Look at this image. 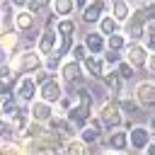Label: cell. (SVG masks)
I'll return each instance as SVG.
<instances>
[{"instance_id":"1","label":"cell","mask_w":155,"mask_h":155,"mask_svg":"<svg viewBox=\"0 0 155 155\" xmlns=\"http://www.w3.org/2000/svg\"><path fill=\"white\" fill-rule=\"evenodd\" d=\"M7 63L17 78L19 75H34L36 70L44 68V56L36 48H24V51H17L12 58H7Z\"/></svg>"},{"instance_id":"2","label":"cell","mask_w":155,"mask_h":155,"mask_svg":"<svg viewBox=\"0 0 155 155\" xmlns=\"http://www.w3.org/2000/svg\"><path fill=\"white\" fill-rule=\"evenodd\" d=\"M94 107H97V104H94ZM97 116H99V124H102L104 128H116V126H121V121L126 119L124 111H121V107H119V102H116V97H109V99L99 102Z\"/></svg>"},{"instance_id":"3","label":"cell","mask_w":155,"mask_h":155,"mask_svg":"<svg viewBox=\"0 0 155 155\" xmlns=\"http://www.w3.org/2000/svg\"><path fill=\"white\" fill-rule=\"evenodd\" d=\"M63 94H65V85H63L56 75H48L46 80H41V82L36 85V97L44 99V102H48V104H56Z\"/></svg>"},{"instance_id":"4","label":"cell","mask_w":155,"mask_h":155,"mask_svg":"<svg viewBox=\"0 0 155 155\" xmlns=\"http://www.w3.org/2000/svg\"><path fill=\"white\" fill-rule=\"evenodd\" d=\"M61 78V82L63 85H70V87H78V85H82V80H85V73H82V65H80V61H75V58H68V61H61V65H58V70H56Z\"/></svg>"},{"instance_id":"5","label":"cell","mask_w":155,"mask_h":155,"mask_svg":"<svg viewBox=\"0 0 155 155\" xmlns=\"http://www.w3.org/2000/svg\"><path fill=\"white\" fill-rule=\"evenodd\" d=\"M133 99L138 102V107L140 109H145V111H150V109H155V82L150 80V78H143V80H138L136 85H133Z\"/></svg>"},{"instance_id":"6","label":"cell","mask_w":155,"mask_h":155,"mask_svg":"<svg viewBox=\"0 0 155 155\" xmlns=\"http://www.w3.org/2000/svg\"><path fill=\"white\" fill-rule=\"evenodd\" d=\"M126 136H128V150H133V153H143V148L148 145V140L155 138V133L148 126H143V124H133L126 131Z\"/></svg>"},{"instance_id":"7","label":"cell","mask_w":155,"mask_h":155,"mask_svg":"<svg viewBox=\"0 0 155 155\" xmlns=\"http://www.w3.org/2000/svg\"><path fill=\"white\" fill-rule=\"evenodd\" d=\"M56 46H58V34H56L53 17H51V19L44 22V31H41L39 39H36V51H39L41 56H48V53L56 51Z\"/></svg>"},{"instance_id":"8","label":"cell","mask_w":155,"mask_h":155,"mask_svg":"<svg viewBox=\"0 0 155 155\" xmlns=\"http://www.w3.org/2000/svg\"><path fill=\"white\" fill-rule=\"evenodd\" d=\"M124 61L126 63H131L136 70H143V65H145V61H148V48L140 44V41H128L126 46H124Z\"/></svg>"},{"instance_id":"9","label":"cell","mask_w":155,"mask_h":155,"mask_svg":"<svg viewBox=\"0 0 155 155\" xmlns=\"http://www.w3.org/2000/svg\"><path fill=\"white\" fill-rule=\"evenodd\" d=\"M12 94L19 99V104H29L31 99H36V82H34V78L31 75H19L17 78V82H15V90H12Z\"/></svg>"},{"instance_id":"10","label":"cell","mask_w":155,"mask_h":155,"mask_svg":"<svg viewBox=\"0 0 155 155\" xmlns=\"http://www.w3.org/2000/svg\"><path fill=\"white\" fill-rule=\"evenodd\" d=\"M27 114H29V121H39V124H48V121L56 116L53 104H48V102H44V99H39V97L27 104Z\"/></svg>"},{"instance_id":"11","label":"cell","mask_w":155,"mask_h":155,"mask_svg":"<svg viewBox=\"0 0 155 155\" xmlns=\"http://www.w3.org/2000/svg\"><path fill=\"white\" fill-rule=\"evenodd\" d=\"M102 140H104V148L109 153H128V136L121 126L109 128V133L102 136Z\"/></svg>"},{"instance_id":"12","label":"cell","mask_w":155,"mask_h":155,"mask_svg":"<svg viewBox=\"0 0 155 155\" xmlns=\"http://www.w3.org/2000/svg\"><path fill=\"white\" fill-rule=\"evenodd\" d=\"M104 12H107V2H104V0H87V2L80 7V22L87 24V27H92V24H97V19H99Z\"/></svg>"},{"instance_id":"13","label":"cell","mask_w":155,"mask_h":155,"mask_svg":"<svg viewBox=\"0 0 155 155\" xmlns=\"http://www.w3.org/2000/svg\"><path fill=\"white\" fill-rule=\"evenodd\" d=\"M80 65H82V73H85L90 80H99V75L107 70L104 58H102V56H97V53H87V56L80 61Z\"/></svg>"},{"instance_id":"14","label":"cell","mask_w":155,"mask_h":155,"mask_svg":"<svg viewBox=\"0 0 155 155\" xmlns=\"http://www.w3.org/2000/svg\"><path fill=\"white\" fill-rule=\"evenodd\" d=\"M19 31L15 29V27H5L2 31H0V48L5 51V56L7 58H12L17 51H19Z\"/></svg>"},{"instance_id":"15","label":"cell","mask_w":155,"mask_h":155,"mask_svg":"<svg viewBox=\"0 0 155 155\" xmlns=\"http://www.w3.org/2000/svg\"><path fill=\"white\" fill-rule=\"evenodd\" d=\"M12 27H15L19 34H22V31H29V29L36 27V15H34L31 10H27V7L12 10Z\"/></svg>"},{"instance_id":"16","label":"cell","mask_w":155,"mask_h":155,"mask_svg":"<svg viewBox=\"0 0 155 155\" xmlns=\"http://www.w3.org/2000/svg\"><path fill=\"white\" fill-rule=\"evenodd\" d=\"M99 82H102V85L107 87L109 97H119V94L124 92V85H126V82H124V80H121L119 75H116L114 65H111V68H107V70H104V73L99 75Z\"/></svg>"},{"instance_id":"17","label":"cell","mask_w":155,"mask_h":155,"mask_svg":"<svg viewBox=\"0 0 155 155\" xmlns=\"http://www.w3.org/2000/svg\"><path fill=\"white\" fill-rule=\"evenodd\" d=\"M53 27H56L58 39H73V36H75V31H78V19H70V17H58Z\"/></svg>"},{"instance_id":"18","label":"cell","mask_w":155,"mask_h":155,"mask_svg":"<svg viewBox=\"0 0 155 155\" xmlns=\"http://www.w3.org/2000/svg\"><path fill=\"white\" fill-rule=\"evenodd\" d=\"M82 44H85L87 53H97V56H102V51H104V36H102L97 29L87 31L85 39H82Z\"/></svg>"},{"instance_id":"19","label":"cell","mask_w":155,"mask_h":155,"mask_svg":"<svg viewBox=\"0 0 155 155\" xmlns=\"http://www.w3.org/2000/svg\"><path fill=\"white\" fill-rule=\"evenodd\" d=\"M94 27H97V31H99L102 36H109V34H114V31H119V29H121V22H116L109 12H104V15L97 19V24H94Z\"/></svg>"},{"instance_id":"20","label":"cell","mask_w":155,"mask_h":155,"mask_svg":"<svg viewBox=\"0 0 155 155\" xmlns=\"http://www.w3.org/2000/svg\"><path fill=\"white\" fill-rule=\"evenodd\" d=\"M131 2H126V0H111L109 2V15L116 19V22H124L128 15H131Z\"/></svg>"},{"instance_id":"21","label":"cell","mask_w":155,"mask_h":155,"mask_svg":"<svg viewBox=\"0 0 155 155\" xmlns=\"http://www.w3.org/2000/svg\"><path fill=\"white\" fill-rule=\"evenodd\" d=\"M63 153H70V155H87L90 153V148L78 138V136H73V138H65L63 140V148H61Z\"/></svg>"},{"instance_id":"22","label":"cell","mask_w":155,"mask_h":155,"mask_svg":"<svg viewBox=\"0 0 155 155\" xmlns=\"http://www.w3.org/2000/svg\"><path fill=\"white\" fill-rule=\"evenodd\" d=\"M51 10L56 17H73L75 15V0H51Z\"/></svg>"},{"instance_id":"23","label":"cell","mask_w":155,"mask_h":155,"mask_svg":"<svg viewBox=\"0 0 155 155\" xmlns=\"http://www.w3.org/2000/svg\"><path fill=\"white\" fill-rule=\"evenodd\" d=\"M114 70H116V75H119L124 82H131V80H136V73H138V70H136L131 63H126L124 58H119V61L114 63Z\"/></svg>"},{"instance_id":"24","label":"cell","mask_w":155,"mask_h":155,"mask_svg":"<svg viewBox=\"0 0 155 155\" xmlns=\"http://www.w3.org/2000/svg\"><path fill=\"white\" fill-rule=\"evenodd\" d=\"M61 61H63V56H58L56 51H53V53H48V56H44V70L56 73V70H58V65H61Z\"/></svg>"},{"instance_id":"25","label":"cell","mask_w":155,"mask_h":155,"mask_svg":"<svg viewBox=\"0 0 155 155\" xmlns=\"http://www.w3.org/2000/svg\"><path fill=\"white\" fill-rule=\"evenodd\" d=\"M48 7H51V0H29V2H27V10H31L34 15L46 12Z\"/></svg>"},{"instance_id":"26","label":"cell","mask_w":155,"mask_h":155,"mask_svg":"<svg viewBox=\"0 0 155 155\" xmlns=\"http://www.w3.org/2000/svg\"><path fill=\"white\" fill-rule=\"evenodd\" d=\"M70 58H75V61H82L85 56H87V48H85V44L80 41V44H70Z\"/></svg>"},{"instance_id":"27","label":"cell","mask_w":155,"mask_h":155,"mask_svg":"<svg viewBox=\"0 0 155 155\" xmlns=\"http://www.w3.org/2000/svg\"><path fill=\"white\" fill-rule=\"evenodd\" d=\"M7 2H10L15 10H22V7H27V2H29V0H7Z\"/></svg>"},{"instance_id":"28","label":"cell","mask_w":155,"mask_h":155,"mask_svg":"<svg viewBox=\"0 0 155 155\" xmlns=\"http://www.w3.org/2000/svg\"><path fill=\"white\" fill-rule=\"evenodd\" d=\"M85 2H87V0H75V7H78V10H80V7H82V5H85Z\"/></svg>"},{"instance_id":"29","label":"cell","mask_w":155,"mask_h":155,"mask_svg":"<svg viewBox=\"0 0 155 155\" xmlns=\"http://www.w3.org/2000/svg\"><path fill=\"white\" fill-rule=\"evenodd\" d=\"M126 2H131V0H126Z\"/></svg>"},{"instance_id":"30","label":"cell","mask_w":155,"mask_h":155,"mask_svg":"<svg viewBox=\"0 0 155 155\" xmlns=\"http://www.w3.org/2000/svg\"><path fill=\"white\" fill-rule=\"evenodd\" d=\"M0 2H2V0H0Z\"/></svg>"}]
</instances>
